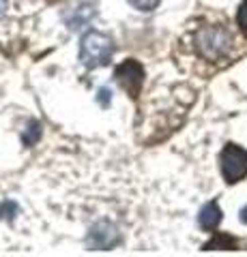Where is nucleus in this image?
Wrapping results in <instances>:
<instances>
[{"label": "nucleus", "instance_id": "nucleus-1", "mask_svg": "<svg viewBox=\"0 0 247 257\" xmlns=\"http://www.w3.org/2000/svg\"><path fill=\"white\" fill-rule=\"evenodd\" d=\"M112 54H114V41L108 35L91 30L82 37V43H79V60H82L84 67H89V69L103 67V64L110 62Z\"/></svg>", "mask_w": 247, "mask_h": 257}, {"label": "nucleus", "instance_id": "nucleus-2", "mask_svg": "<svg viewBox=\"0 0 247 257\" xmlns=\"http://www.w3.org/2000/svg\"><path fill=\"white\" fill-rule=\"evenodd\" d=\"M196 47L202 58L217 62L228 56L230 47H232V37L221 26H206L196 35Z\"/></svg>", "mask_w": 247, "mask_h": 257}, {"label": "nucleus", "instance_id": "nucleus-3", "mask_svg": "<svg viewBox=\"0 0 247 257\" xmlns=\"http://www.w3.org/2000/svg\"><path fill=\"white\" fill-rule=\"evenodd\" d=\"M221 163V174H224V180L234 184L247 176V152L243 148H238L236 144H228V146L221 150L219 157Z\"/></svg>", "mask_w": 247, "mask_h": 257}, {"label": "nucleus", "instance_id": "nucleus-4", "mask_svg": "<svg viewBox=\"0 0 247 257\" xmlns=\"http://www.w3.org/2000/svg\"><path fill=\"white\" fill-rule=\"evenodd\" d=\"M114 77L118 79V84H121L127 94L135 99L142 88V82H144V69H142V64L138 60H125L123 64H118L116 71H114Z\"/></svg>", "mask_w": 247, "mask_h": 257}, {"label": "nucleus", "instance_id": "nucleus-5", "mask_svg": "<svg viewBox=\"0 0 247 257\" xmlns=\"http://www.w3.org/2000/svg\"><path fill=\"white\" fill-rule=\"evenodd\" d=\"M121 234H118V227L108 221H103L99 225H95V227L89 231V238H86V244L91 248H101V251H108V248H112Z\"/></svg>", "mask_w": 247, "mask_h": 257}, {"label": "nucleus", "instance_id": "nucleus-6", "mask_svg": "<svg viewBox=\"0 0 247 257\" xmlns=\"http://www.w3.org/2000/svg\"><path fill=\"white\" fill-rule=\"evenodd\" d=\"M198 221H200V225L204 229H215V227H217L219 221H221V210H219L217 202H209L206 206H202Z\"/></svg>", "mask_w": 247, "mask_h": 257}, {"label": "nucleus", "instance_id": "nucleus-7", "mask_svg": "<svg viewBox=\"0 0 247 257\" xmlns=\"http://www.w3.org/2000/svg\"><path fill=\"white\" fill-rule=\"evenodd\" d=\"M215 246H221V248H236V240L234 238H230V236H224V234H219V236H215L211 242H206L204 244V251H213Z\"/></svg>", "mask_w": 247, "mask_h": 257}, {"label": "nucleus", "instance_id": "nucleus-8", "mask_svg": "<svg viewBox=\"0 0 247 257\" xmlns=\"http://www.w3.org/2000/svg\"><path fill=\"white\" fill-rule=\"evenodd\" d=\"M39 135H41V128H39V124L37 122H33V124H28V128L24 131V144L26 146H33V144L39 140Z\"/></svg>", "mask_w": 247, "mask_h": 257}, {"label": "nucleus", "instance_id": "nucleus-9", "mask_svg": "<svg viewBox=\"0 0 247 257\" xmlns=\"http://www.w3.org/2000/svg\"><path fill=\"white\" fill-rule=\"evenodd\" d=\"M93 15H95V9H93V7L91 5H86V7H82V11H77V20H73V22H69L71 24V28H77L79 26V22H89L91 18H93Z\"/></svg>", "mask_w": 247, "mask_h": 257}, {"label": "nucleus", "instance_id": "nucleus-10", "mask_svg": "<svg viewBox=\"0 0 247 257\" xmlns=\"http://www.w3.org/2000/svg\"><path fill=\"white\" fill-rule=\"evenodd\" d=\"M161 0H129V5L138 11H153Z\"/></svg>", "mask_w": 247, "mask_h": 257}, {"label": "nucleus", "instance_id": "nucleus-11", "mask_svg": "<svg viewBox=\"0 0 247 257\" xmlns=\"http://www.w3.org/2000/svg\"><path fill=\"white\" fill-rule=\"evenodd\" d=\"M238 26L247 35V0L241 5V9H238Z\"/></svg>", "mask_w": 247, "mask_h": 257}, {"label": "nucleus", "instance_id": "nucleus-12", "mask_svg": "<svg viewBox=\"0 0 247 257\" xmlns=\"http://www.w3.org/2000/svg\"><path fill=\"white\" fill-rule=\"evenodd\" d=\"M108 101H110V90L108 88H101V103L103 105H108Z\"/></svg>", "mask_w": 247, "mask_h": 257}, {"label": "nucleus", "instance_id": "nucleus-13", "mask_svg": "<svg viewBox=\"0 0 247 257\" xmlns=\"http://www.w3.org/2000/svg\"><path fill=\"white\" fill-rule=\"evenodd\" d=\"M5 11H7V0H0V18L5 15Z\"/></svg>", "mask_w": 247, "mask_h": 257}, {"label": "nucleus", "instance_id": "nucleus-14", "mask_svg": "<svg viewBox=\"0 0 247 257\" xmlns=\"http://www.w3.org/2000/svg\"><path fill=\"white\" fill-rule=\"evenodd\" d=\"M241 221H243V223H247V206L241 210Z\"/></svg>", "mask_w": 247, "mask_h": 257}]
</instances>
